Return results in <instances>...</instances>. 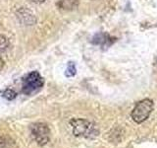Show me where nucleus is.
Returning a JSON list of instances; mask_svg holds the SVG:
<instances>
[{"label":"nucleus","instance_id":"obj_1","mask_svg":"<svg viewBox=\"0 0 157 148\" xmlns=\"http://www.w3.org/2000/svg\"><path fill=\"white\" fill-rule=\"evenodd\" d=\"M44 80L37 71H33L23 79L22 92L25 95L31 96L38 92L42 88Z\"/></svg>","mask_w":157,"mask_h":148},{"label":"nucleus","instance_id":"obj_2","mask_svg":"<svg viewBox=\"0 0 157 148\" xmlns=\"http://www.w3.org/2000/svg\"><path fill=\"white\" fill-rule=\"evenodd\" d=\"M153 110V102L149 99H144L136 103L134 110L132 111V118L136 123H141L146 121Z\"/></svg>","mask_w":157,"mask_h":148},{"label":"nucleus","instance_id":"obj_3","mask_svg":"<svg viewBox=\"0 0 157 148\" xmlns=\"http://www.w3.org/2000/svg\"><path fill=\"white\" fill-rule=\"evenodd\" d=\"M32 135L34 140L37 142L39 145H45L49 141V136H50V130L47 125L43 122H36L31 125Z\"/></svg>","mask_w":157,"mask_h":148},{"label":"nucleus","instance_id":"obj_4","mask_svg":"<svg viewBox=\"0 0 157 148\" xmlns=\"http://www.w3.org/2000/svg\"><path fill=\"white\" fill-rule=\"evenodd\" d=\"M70 125L73 127V133L76 136H88L93 130L91 123L83 118H74L70 121Z\"/></svg>","mask_w":157,"mask_h":148},{"label":"nucleus","instance_id":"obj_5","mask_svg":"<svg viewBox=\"0 0 157 148\" xmlns=\"http://www.w3.org/2000/svg\"><path fill=\"white\" fill-rule=\"evenodd\" d=\"M115 42H116V38H113L106 33H98L94 35L91 39V43L93 44L100 46L102 48H108Z\"/></svg>","mask_w":157,"mask_h":148},{"label":"nucleus","instance_id":"obj_6","mask_svg":"<svg viewBox=\"0 0 157 148\" xmlns=\"http://www.w3.org/2000/svg\"><path fill=\"white\" fill-rule=\"evenodd\" d=\"M78 4L80 0H56L57 7L63 11H73L78 6Z\"/></svg>","mask_w":157,"mask_h":148},{"label":"nucleus","instance_id":"obj_7","mask_svg":"<svg viewBox=\"0 0 157 148\" xmlns=\"http://www.w3.org/2000/svg\"><path fill=\"white\" fill-rule=\"evenodd\" d=\"M18 17L21 20V22L26 24V25H33L36 23V18H34L33 15L28 11L27 9H21L18 12Z\"/></svg>","mask_w":157,"mask_h":148},{"label":"nucleus","instance_id":"obj_8","mask_svg":"<svg viewBox=\"0 0 157 148\" xmlns=\"http://www.w3.org/2000/svg\"><path fill=\"white\" fill-rule=\"evenodd\" d=\"M76 73H77V68H76L75 63L69 62L66 68V71H65V75L67 77H73L76 75Z\"/></svg>","mask_w":157,"mask_h":148},{"label":"nucleus","instance_id":"obj_9","mask_svg":"<svg viewBox=\"0 0 157 148\" xmlns=\"http://www.w3.org/2000/svg\"><path fill=\"white\" fill-rule=\"evenodd\" d=\"M9 47V41L8 39L3 36V35H0V54L3 53Z\"/></svg>","mask_w":157,"mask_h":148},{"label":"nucleus","instance_id":"obj_10","mask_svg":"<svg viewBox=\"0 0 157 148\" xmlns=\"http://www.w3.org/2000/svg\"><path fill=\"white\" fill-rule=\"evenodd\" d=\"M2 96L5 98V99H7V100H14L15 98L17 97V93L15 92L13 89H6L3 93H2Z\"/></svg>","mask_w":157,"mask_h":148},{"label":"nucleus","instance_id":"obj_11","mask_svg":"<svg viewBox=\"0 0 157 148\" xmlns=\"http://www.w3.org/2000/svg\"><path fill=\"white\" fill-rule=\"evenodd\" d=\"M29 1H32V2H33V3H36V4H39V3L44 2L45 0H29Z\"/></svg>","mask_w":157,"mask_h":148},{"label":"nucleus","instance_id":"obj_12","mask_svg":"<svg viewBox=\"0 0 157 148\" xmlns=\"http://www.w3.org/2000/svg\"><path fill=\"white\" fill-rule=\"evenodd\" d=\"M3 66H4V61H3V59H2L1 57H0V71L2 70Z\"/></svg>","mask_w":157,"mask_h":148}]
</instances>
